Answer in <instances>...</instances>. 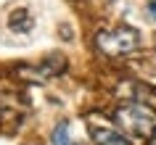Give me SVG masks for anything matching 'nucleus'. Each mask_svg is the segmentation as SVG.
I'll return each mask as SVG.
<instances>
[{"label": "nucleus", "instance_id": "nucleus-4", "mask_svg": "<svg viewBox=\"0 0 156 145\" xmlns=\"http://www.w3.org/2000/svg\"><path fill=\"white\" fill-rule=\"evenodd\" d=\"M90 137L95 140V145H132L127 135H122L111 124H98L95 116H90Z\"/></svg>", "mask_w": 156, "mask_h": 145}, {"label": "nucleus", "instance_id": "nucleus-7", "mask_svg": "<svg viewBox=\"0 0 156 145\" xmlns=\"http://www.w3.org/2000/svg\"><path fill=\"white\" fill-rule=\"evenodd\" d=\"M50 143H53V145H74L72 140H69V121H61V124L53 127V132H50Z\"/></svg>", "mask_w": 156, "mask_h": 145}, {"label": "nucleus", "instance_id": "nucleus-6", "mask_svg": "<svg viewBox=\"0 0 156 145\" xmlns=\"http://www.w3.org/2000/svg\"><path fill=\"white\" fill-rule=\"evenodd\" d=\"M132 92H135L132 100H138V103H143V105L156 111V90L154 87H148V85H132Z\"/></svg>", "mask_w": 156, "mask_h": 145}, {"label": "nucleus", "instance_id": "nucleus-3", "mask_svg": "<svg viewBox=\"0 0 156 145\" xmlns=\"http://www.w3.org/2000/svg\"><path fill=\"white\" fill-rule=\"evenodd\" d=\"M64 66H66V61L58 53H50L42 64H37V66H21L19 69V74L24 77V79H32V82H48V79H53V77H58V74L64 71Z\"/></svg>", "mask_w": 156, "mask_h": 145}, {"label": "nucleus", "instance_id": "nucleus-5", "mask_svg": "<svg viewBox=\"0 0 156 145\" xmlns=\"http://www.w3.org/2000/svg\"><path fill=\"white\" fill-rule=\"evenodd\" d=\"M8 26H11V32L27 34L29 29H32V16H29L27 11H16V13H11V19H8Z\"/></svg>", "mask_w": 156, "mask_h": 145}, {"label": "nucleus", "instance_id": "nucleus-8", "mask_svg": "<svg viewBox=\"0 0 156 145\" xmlns=\"http://www.w3.org/2000/svg\"><path fill=\"white\" fill-rule=\"evenodd\" d=\"M148 13H151V19L156 21V0H151V3H148Z\"/></svg>", "mask_w": 156, "mask_h": 145}, {"label": "nucleus", "instance_id": "nucleus-2", "mask_svg": "<svg viewBox=\"0 0 156 145\" xmlns=\"http://www.w3.org/2000/svg\"><path fill=\"white\" fill-rule=\"evenodd\" d=\"M140 45V34L130 26H116V29H103V32L95 34V48L103 53V56L119 58L127 56Z\"/></svg>", "mask_w": 156, "mask_h": 145}, {"label": "nucleus", "instance_id": "nucleus-1", "mask_svg": "<svg viewBox=\"0 0 156 145\" xmlns=\"http://www.w3.org/2000/svg\"><path fill=\"white\" fill-rule=\"evenodd\" d=\"M114 119L127 135L138 137V140H151L156 135V111L143 105V103H138V100L116 108Z\"/></svg>", "mask_w": 156, "mask_h": 145}, {"label": "nucleus", "instance_id": "nucleus-9", "mask_svg": "<svg viewBox=\"0 0 156 145\" xmlns=\"http://www.w3.org/2000/svg\"><path fill=\"white\" fill-rule=\"evenodd\" d=\"M151 145H156V140H154V143H151Z\"/></svg>", "mask_w": 156, "mask_h": 145}]
</instances>
